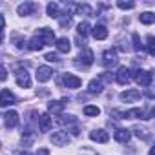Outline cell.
<instances>
[{"label":"cell","instance_id":"7a4b0ae2","mask_svg":"<svg viewBox=\"0 0 155 155\" xmlns=\"http://www.w3.org/2000/svg\"><path fill=\"white\" fill-rule=\"evenodd\" d=\"M35 37H38L40 42H42L44 46H49V44L55 42V33H53V29H49V28H42V29H38V31L35 33Z\"/></svg>","mask_w":155,"mask_h":155},{"label":"cell","instance_id":"44dd1931","mask_svg":"<svg viewBox=\"0 0 155 155\" xmlns=\"http://www.w3.org/2000/svg\"><path fill=\"white\" fill-rule=\"evenodd\" d=\"M46 9H48V15H49L51 18H60V6H58V4L49 2Z\"/></svg>","mask_w":155,"mask_h":155},{"label":"cell","instance_id":"4316f807","mask_svg":"<svg viewBox=\"0 0 155 155\" xmlns=\"http://www.w3.org/2000/svg\"><path fill=\"white\" fill-rule=\"evenodd\" d=\"M101 113V110L97 106H86L84 108V115H90V117H97Z\"/></svg>","mask_w":155,"mask_h":155},{"label":"cell","instance_id":"4dcf8cb0","mask_svg":"<svg viewBox=\"0 0 155 155\" xmlns=\"http://www.w3.org/2000/svg\"><path fill=\"white\" fill-rule=\"evenodd\" d=\"M117 6L120 8V9H133V2H122V0H120V2H117Z\"/></svg>","mask_w":155,"mask_h":155},{"label":"cell","instance_id":"83f0119b","mask_svg":"<svg viewBox=\"0 0 155 155\" xmlns=\"http://www.w3.org/2000/svg\"><path fill=\"white\" fill-rule=\"evenodd\" d=\"M133 131H135V135H137V137H140V139H144V140H146V139H150V133H148V130H146V128L137 126Z\"/></svg>","mask_w":155,"mask_h":155},{"label":"cell","instance_id":"8d00e7d4","mask_svg":"<svg viewBox=\"0 0 155 155\" xmlns=\"http://www.w3.org/2000/svg\"><path fill=\"white\" fill-rule=\"evenodd\" d=\"M4 26H6V18L4 15H0V29H4Z\"/></svg>","mask_w":155,"mask_h":155},{"label":"cell","instance_id":"d590c367","mask_svg":"<svg viewBox=\"0 0 155 155\" xmlns=\"http://www.w3.org/2000/svg\"><path fill=\"white\" fill-rule=\"evenodd\" d=\"M37 155H49V150H48V148H40V150L37 151Z\"/></svg>","mask_w":155,"mask_h":155},{"label":"cell","instance_id":"3957f363","mask_svg":"<svg viewBox=\"0 0 155 155\" xmlns=\"http://www.w3.org/2000/svg\"><path fill=\"white\" fill-rule=\"evenodd\" d=\"M53 75H55L53 68H49V66H38V69H37V81L38 82H48L49 79H53Z\"/></svg>","mask_w":155,"mask_h":155},{"label":"cell","instance_id":"4fadbf2b","mask_svg":"<svg viewBox=\"0 0 155 155\" xmlns=\"http://www.w3.org/2000/svg\"><path fill=\"white\" fill-rule=\"evenodd\" d=\"M77 58H79L77 62L82 64V66H91V64H93V51H91V49H84Z\"/></svg>","mask_w":155,"mask_h":155},{"label":"cell","instance_id":"d4e9b609","mask_svg":"<svg viewBox=\"0 0 155 155\" xmlns=\"http://www.w3.org/2000/svg\"><path fill=\"white\" fill-rule=\"evenodd\" d=\"M77 33H79V37H86L88 33H90V24L88 22H81L79 26H77Z\"/></svg>","mask_w":155,"mask_h":155},{"label":"cell","instance_id":"f546056e","mask_svg":"<svg viewBox=\"0 0 155 155\" xmlns=\"http://www.w3.org/2000/svg\"><path fill=\"white\" fill-rule=\"evenodd\" d=\"M57 122H58V124H71V122H75V117H71V115H69V117L66 119V117L62 115V117H58V119H57Z\"/></svg>","mask_w":155,"mask_h":155},{"label":"cell","instance_id":"30bf717a","mask_svg":"<svg viewBox=\"0 0 155 155\" xmlns=\"http://www.w3.org/2000/svg\"><path fill=\"white\" fill-rule=\"evenodd\" d=\"M139 99H140V91L139 90H126V91L120 93V101H124V102H135Z\"/></svg>","mask_w":155,"mask_h":155},{"label":"cell","instance_id":"836d02e7","mask_svg":"<svg viewBox=\"0 0 155 155\" xmlns=\"http://www.w3.org/2000/svg\"><path fill=\"white\" fill-rule=\"evenodd\" d=\"M71 24V15H66L64 18H60V26L62 28H66V26H69Z\"/></svg>","mask_w":155,"mask_h":155},{"label":"cell","instance_id":"d6986e66","mask_svg":"<svg viewBox=\"0 0 155 155\" xmlns=\"http://www.w3.org/2000/svg\"><path fill=\"white\" fill-rule=\"evenodd\" d=\"M130 135H131V133H130L128 130H124V128H119V130L113 133L115 140H117V142H120V144H126V142L130 140Z\"/></svg>","mask_w":155,"mask_h":155},{"label":"cell","instance_id":"5b68a950","mask_svg":"<svg viewBox=\"0 0 155 155\" xmlns=\"http://www.w3.org/2000/svg\"><path fill=\"white\" fill-rule=\"evenodd\" d=\"M81 84H82V81H81L77 75H73V73H66V75H64V86H66V88L77 90V88H81Z\"/></svg>","mask_w":155,"mask_h":155},{"label":"cell","instance_id":"1f68e13d","mask_svg":"<svg viewBox=\"0 0 155 155\" xmlns=\"http://www.w3.org/2000/svg\"><path fill=\"white\" fill-rule=\"evenodd\" d=\"M140 46H142V44H140L139 35H137V33H133V49H137V51H139V49H140Z\"/></svg>","mask_w":155,"mask_h":155},{"label":"cell","instance_id":"ffe728a7","mask_svg":"<svg viewBox=\"0 0 155 155\" xmlns=\"http://www.w3.org/2000/svg\"><path fill=\"white\" fill-rule=\"evenodd\" d=\"M38 126H40V131H49V128H51V117L48 113L38 115Z\"/></svg>","mask_w":155,"mask_h":155},{"label":"cell","instance_id":"9a60e30c","mask_svg":"<svg viewBox=\"0 0 155 155\" xmlns=\"http://www.w3.org/2000/svg\"><path fill=\"white\" fill-rule=\"evenodd\" d=\"M91 35H93V38H95V40H104V38L108 37V29H106V26L97 24V26L91 29Z\"/></svg>","mask_w":155,"mask_h":155},{"label":"cell","instance_id":"cb8c5ba5","mask_svg":"<svg viewBox=\"0 0 155 155\" xmlns=\"http://www.w3.org/2000/svg\"><path fill=\"white\" fill-rule=\"evenodd\" d=\"M28 48H29L31 51H40V49L44 48V44L40 42V38H38V37H33V38L29 40V46H28Z\"/></svg>","mask_w":155,"mask_h":155},{"label":"cell","instance_id":"6da1fadb","mask_svg":"<svg viewBox=\"0 0 155 155\" xmlns=\"http://www.w3.org/2000/svg\"><path fill=\"white\" fill-rule=\"evenodd\" d=\"M133 77H135L137 84H139V86H144V88H148V86L151 84V79H153L151 73H150V71H144V69H135Z\"/></svg>","mask_w":155,"mask_h":155},{"label":"cell","instance_id":"5bb4252c","mask_svg":"<svg viewBox=\"0 0 155 155\" xmlns=\"http://www.w3.org/2000/svg\"><path fill=\"white\" fill-rule=\"evenodd\" d=\"M55 46H57V49H58L60 53H69V49H71V42H69L68 37L57 38V40H55Z\"/></svg>","mask_w":155,"mask_h":155},{"label":"cell","instance_id":"603a6c76","mask_svg":"<svg viewBox=\"0 0 155 155\" xmlns=\"http://www.w3.org/2000/svg\"><path fill=\"white\" fill-rule=\"evenodd\" d=\"M75 9H77V13H84V15H88V17H93L95 13H93V9L88 6V4H77V6H73Z\"/></svg>","mask_w":155,"mask_h":155},{"label":"cell","instance_id":"d6a6232c","mask_svg":"<svg viewBox=\"0 0 155 155\" xmlns=\"http://www.w3.org/2000/svg\"><path fill=\"white\" fill-rule=\"evenodd\" d=\"M44 58H46V60H48V62H58V60H60V58H58V55H57V53H48V55H46V57H44Z\"/></svg>","mask_w":155,"mask_h":155},{"label":"cell","instance_id":"9c48e42d","mask_svg":"<svg viewBox=\"0 0 155 155\" xmlns=\"http://www.w3.org/2000/svg\"><path fill=\"white\" fill-rule=\"evenodd\" d=\"M102 58H104L102 62H104V66H106V68L115 66V64H117V60H119V58H117V49H106V51H104V55H102Z\"/></svg>","mask_w":155,"mask_h":155},{"label":"cell","instance_id":"8992f818","mask_svg":"<svg viewBox=\"0 0 155 155\" xmlns=\"http://www.w3.org/2000/svg\"><path fill=\"white\" fill-rule=\"evenodd\" d=\"M117 75V82L120 84V86H126L130 81H131V71L126 68V66H122V68H119V71L115 73Z\"/></svg>","mask_w":155,"mask_h":155},{"label":"cell","instance_id":"484cf974","mask_svg":"<svg viewBox=\"0 0 155 155\" xmlns=\"http://www.w3.org/2000/svg\"><path fill=\"white\" fill-rule=\"evenodd\" d=\"M140 22H142V24H146V26H150V24H153V22H155V15H153V13H150V11H146V13H142V15H140Z\"/></svg>","mask_w":155,"mask_h":155},{"label":"cell","instance_id":"e575fe53","mask_svg":"<svg viewBox=\"0 0 155 155\" xmlns=\"http://www.w3.org/2000/svg\"><path fill=\"white\" fill-rule=\"evenodd\" d=\"M6 79H8V69L0 64V81H6Z\"/></svg>","mask_w":155,"mask_h":155},{"label":"cell","instance_id":"52a82bcc","mask_svg":"<svg viewBox=\"0 0 155 155\" xmlns=\"http://www.w3.org/2000/svg\"><path fill=\"white\" fill-rule=\"evenodd\" d=\"M15 102H17V97L9 90H2V93H0V106L6 108V106H13Z\"/></svg>","mask_w":155,"mask_h":155},{"label":"cell","instance_id":"7c38bea8","mask_svg":"<svg viewBox=\"0 0 155 155\" xmlns=\"http://www.w3.org/2000/svg\"><path fill=\"white\" fill-rule=\"evenodd\" d=\"M90 139L91 140H95V142H108L110 140V135H108V131H104V130H93L91 133H90Z\"/></svg>","mask_w":155,"mask_h":155},{"label":"cell","instance_id":"ac0fdd59","mask_svg":"<svg viewBox=\"0 0 155 155\" xmlns=\"http://www.w3.org/2000/svg\"><path fill=\"white\" fill-rule=\"evenodd\" d=\"M66 102H69V101H68V99H62V101H53V102H49V104H48V110H49L51 113H60V111L64 110Z\"/></svg>","mask_w":155,"mask_h":155},{"label":"cell","instance_id":"7402d4cb","mask_svg":"<svg viewBox=\"0 0 155 155\" xmlns=\"http://www.w3.org/2000/svg\"><path fill=\"white\" fill-rule=\"evenodd\" d=\"M102 88H104V86H102L101 79H93V81L88 84V91H90V93H101Z\"/></svg>","mask_w":155,"mask_h":155},{"label":"cell","instance_id":"e0dca14e","mask_svg":"<svg viewBox=\"0 0 155 155\" xmlns=\"http://www.w3.org/2000/svg\"><path fill=\"white\" fill-rule=\"evenodd\" d=\"M37 9V4H33V2H24V4H20L18 6V15H22V17H26V15H31L33 11Z\"/></svg>","mask_w":155,"mask_h":155},{"label":"cell","instance_id":"2e32d148","mask_svg":"<svg viewBox=\"0 0 155 155\" xmlns=\"http://www.w3.org/2000/svg\"><path fill=\"white\" fill-rule=\"evenodd\" d=\"M122 119H146V113L140 108H133V110L124 111L122 113Z\"/></svg>","mask_w":155,"mask_h":155},{"label":"cell","instance_id":"74e56055","mask_svg":"<svg viewBox=\"0 0 155 155\" xmlns=\"http://www.w3.org/2000/svg\"><path fill=\"white\" fill-rule=\"evenodd\" d=\"M2 40H4V29H0V44H2Z\"/></svg>","mask_w":155,"mask_h":155},{"label":"cell","instance_id":"f1b7e54d","mask_svg":"<svg viewBox=\"0 0 155 155\" xmlns=\"http://www.w3.org/2000/svg\"><path fill=\"white\" fill-rule=\"evenodd\" d=\"M148 53L150 55H155V38L151 35L148 37Z\"/></svg>","mask_w":155,"mask_h":155},{"label":"cell","instance_id":"277c9868","mask_svg":"<svg viewBox=\"0 0 155 155\" xmlns=\"http://www.w3.org/2000/svg\"><path fill=\"white\" fill-rule=\"evenodd\" d=\"M15 77H17V84L20 88H29L31 86V79H29V73L26 69H17L15 71Z\"/></svg>","mask_w":155,"mask_h":155},{"label":"cell","instance_id":"ba28073f","mask_svg":"<svg viewBox=\"0 0 155 155\" xmlns=\"http://www.w3.org/2000/svg\"><path fill=\"white\" fill-rule=\"evenodd\" d=\"M51 142L55 146H66V144H69V135L66 131H57L51 135Z\"/></svg>","mask_w":155,"mask_h":155},{"label":"cell","instance_id":"8fae6325","mask_svg":"<svg viewBox=\"0 0 155 155\" xmlns=\"http://www.w3.org/2000/svg\"><path fill=\"white\" fill-rule=\"evenodd\" d=\"M4 120H6V128H9V130L11 128H17L18 126V113L11 110V111H8L4 115Z\"/></svg>","mask_w":155,"mask_h":155},{"label":"cell","instance_id":"f35d334b","mask_svg":"<svg viewBox=\"0 0 155 155\" xmlns=\"http://www.w3.org/2000/svg\"><path fill=\"white\" fill-rule=\"evenodd\" d=\"M150 155H155V148H151V150H150Z\"/></svg>","mask_w":155,"mask_h":155}]
</instances>
